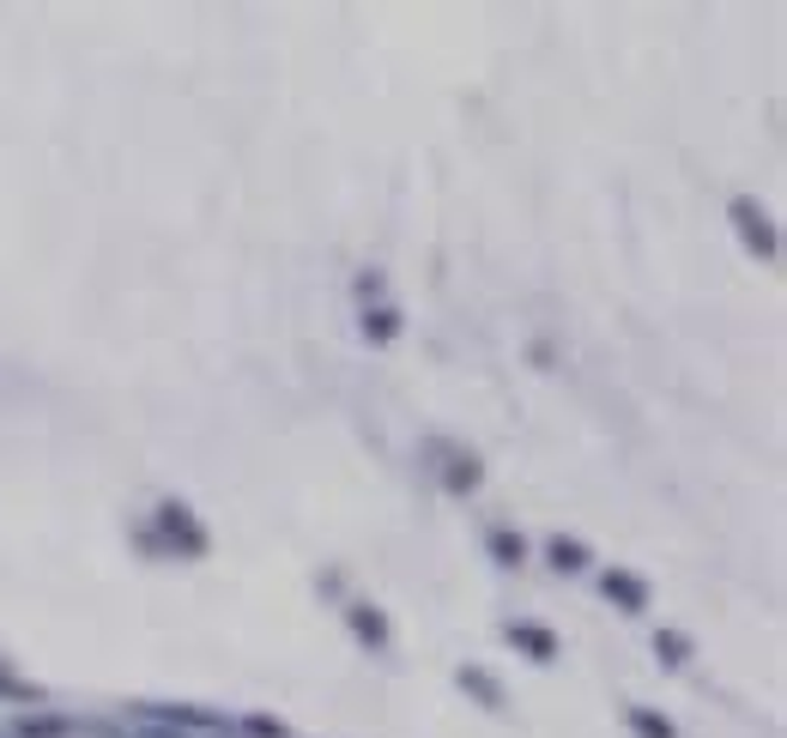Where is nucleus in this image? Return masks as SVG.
<instances>
[{"mask_svg":"<svg viewBox=\"0 0 787 738\" xmlns=\"http://www.w3.org/2000/svg\"><path fill=\"white\" fill-rule=\"evenodd\" d=\"M727 219H733L739 243H745L751 255H763V260H775V255H782V236H775L770 212H763V207H757V200H751V195H739L733 207H727Z\"/></svg>","mask_w":787,"mask_h":738,"instance_id":"f257e3e1","label":"nucleus"},{"mask_svg":"<svg viewBox=\"0 0 787 738\" xmlns=\"http://www.w3.org/2000/svg\"><path fill=\"white\" fill-rule=\"evenodd\" d=\"M157 532H164V539H171L183 558H200V551H207V532L195 527L188 503H164V508H157Z\"/></svg>","mask_w":787,"mask_h":738,"instance_id":"f03ea898","label":"nucleus"},{"mask_svg":"<svg viewBox=\"0 0 787 738\" xmlns=\"http://www.w3.org/2000/svg\"><path fill=\"white\" fill-rule=\"evenodd\" d=\"M600 594L612 599L624 618H636V611H648V582L643 575H630V570H606L600 575Z\"/></svg>","mask_w":787,"mask_h":738,"instance_id":"7ed1b4c3","label":"nucleus"},{"mask_svg":"<svg viewBox=\"0 0 787 738\" xmlns=\"http://www.w3.org/2000/svg\"><path fill=\"white\" fill-rule=\"evenodd\" d=\"M503 635H509L515 648H527V654H533L539 666H551V660H557V635H551V630H539V623H509Z\"/></svg>","mask_w":787,"mask_h":738,"instance_id":"20e7f679","label":"nucleus"},{"mask_svg":"<svg viewBox=\"0 0 787 738\" xmlns=\"http://www.w3.org/2000/svg\"><path fill=\"white\" fill-rule=\"evenodd\" d=\"M545 558H551V570H557V575H582V570L594 563V558H588V544H582V539H564V532L545 544Z\"/></svg>","mask_w":787,"mask_h":738,"instance_id":"39448f33","label":"nucleus"},{"mask_svg":"<svg viewBox=\"0 0 787 738\" xmlns=\"http://www.w3.org/2000/svg\"><path fill=\"white\" fill-rule=\"evenodd\" d=\"M345 618H352L357 642H369V648H388V618H381L376 606H352V611H345Z\"/></svg>","mask_w":787,"mask_h":738,"instance_id":"423d86ee","label":"nucleus"},{"mask_svg":"<svg viewBox=\"0 0 787 738\" xmlns=\"http://www.w3.org/2000/svg\"><path fill=\"white\" fill-rule=\"evenodd\" d=\"M479 479H485V472H479V460H472V454H448V472H443V484H448L455 496L479 491Z\"/></svg>","mask_w":787,"mask_h":738,"instance_id":"0eeeda50","label":"nucleus"},{"mask_svg":"<svg viewBox=\"0 0 787 738\" xmlns=\"http://www.w3.org/2000/svg\"><path fill=\"white\" fill-rule=\"evenodd\" d=\"M485 544H491V558H497L503 570H521V563H527V539H521V532H509V527H497Z\"/></svg>","mask_w":787,"mask_h":738,"instance_id":"6e6552de","label":"nucleus"},{"mask_svg":"<svg viewBox=\"0 0 787 738\" xmlns=\"http://www.w3.org/2000/svg\"><path fill=\"white\" fill-rule=\"evenodd\" d=\"M460 690H472L485 708H503V684L491 672H479V666H460Z\"/></svg>","mask_w":787,"mask_h":738,"instance_id":"1a4fd4ad","label":"nucleus"},{"mask_svg":"<svg viewBox=\"0 0 787 738\" xmlns=\"http://www.w3.org/2000/svg\"><path fill=\"white\" fill-rule=\"evenodd\" d=\"M393 333H400V315L393 309H364V339L369 345H388Z\"/></svg>","mask_w":787,"mask_h":738,"instance_id":"9d476101","label":"nucleus"},{"mask_svg":"<svg viewBox=\"0 0 787 738\" xmlns=\"http://www.w3.org/2000/svg\"><path fill=\"white\" fill-rule=\"evenodd\" d=\"M655 654H660V666H684V660H691V635L660 630V635H655Z\"/></svg>","mask_w":787,"mask_h":738,"instance_id":"9b49d317","label":"nucleus"},{"mask_svg":"<svg viewBox=\"0 0 787 738\" xmlns=\"http://www.w3.org/2000/svg\"><path fill=\"white\" fill-rule=\"evenodd\" d=\"M630 733H636V738H679V733H672V721H660L655 708H630Z\"/></svg>","mask_w":787,"mask_h":738,"instance_id":"f8f14e48","label":"nucleus"},{"mask_svg":"<svg viewBox=\"0 0 787 738\" xmlns=\"http://www.w3.org/2000/svg\"><path fill=\"white\" fill-rule=\"evenodd\" d=\"M19 733H25V738H61L67 721H49V714H43V721H31V714H25V721H19Z\"/></svg>","mask_w":787,"mask_h":738,"instance_id":"ddd939ff","label":"nucleus"},{"mask_svg":"<svg viewBox=\"0 0 787 738\" xmlns=\"http://www.w3.org/2000/svg\"><path fill=\"white\" fill-rule=\"evenodd\" d=\"M249 733H255V738H285V726H279V721H261V714H255Z\"/></svg>","mask_w":787,"mask_h":738,"instance_id":"4468645a","label":"nucleus"}]
</instances>
